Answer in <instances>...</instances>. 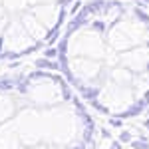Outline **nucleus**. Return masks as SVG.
I'll return each instance as SVG.
<instances>
[]
</instances>
